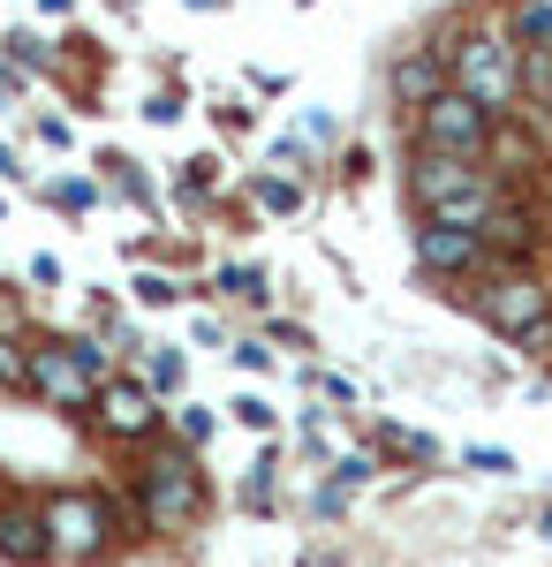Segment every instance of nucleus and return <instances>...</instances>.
<instances>
[{
    "label": "nucleus",
    "mask_w": 552,
    "mask_h": 567,
    "mask_svg": "<svg viewBox=\"0 0 552 567\" xmlns=\"http://www.w3.org/2000/svg\"><path fill=\"white\" fill-rule=\"evenodd\" d=\"M417 205H425L431 219H447V227H469V235H484V219L500 213V189H492V175H484L477 159L425 152V159H417Z\"/></svg>",
    "instance_id": "obj_1"
},
{
    "label": "nucleus",
    "mask_w": 552,
    "mask_h": 567,
    "mask_svg": "<svg viewBox=\"0 0 552 567\" xmlns=\"http://www.w3.org/2000/svg\"><path fill=\"white\" fill-rule=\"evenodd\" d=\"M447 69H454V91L477 99L492 122H500V106H514V91H522V61H514L508 31H469L462 45H447Z\"/></svg>",
    "instance_id": "obj_2"
},
{
    "label": "nucleus",
    "mask_w": 552,
    "mask_h": 567,
    "mask_svg": "<svg viewBox=\"0 0 552 567\" xmlns=\"http://www.w3.org/2000/svg\"><path fill=\"white\" fill-rule=\"evenodd\" d=\"M197 507H205V477H197V462L190 454H160L144 484H136V515L152 529H182L197 523Z\"/></svg>",
    "instance_id": "obj_3"
},
{
    "label": "nucleus",
    "mask_w": 552,
    "mask_h": 567,
    "mask_svg": "<svg viewBox=\"0 0 552 567\" xmlns=\"http://www.w3.org/2000/svg\"><path fill=\"white\" fill-rule=\"evenodd\" d=\"M417 130H425V152H454V159H477L484 144H492V114L462 99V91H439L425 114H417Z\"/></svg>",
    "instance_id": "obj_4"
},
{
    "label": "nucleus",
    "mask_w": 552,
    "mask_h": 567,
    "mask_svg": "<svg viewBox=\"0 0 552 567\" xmlns=\"http://www.w3.org/2000/svg\"><path fill=\"white\" fill-rule=\"evenodd\" d=\"M484 318L500 326V333H530L538 318H552V288L538 280V272H522V265H508V272H492L484 280Z\"/></svg>",
    "instance_id": "obj_5"
},
{
    "label": "nucleus",
    "mask_w": 552,
    "mask_h": 567,
    "mask_svg": "<svg viewBox=\"0 0 552 567\" xmlns=\"http://www.w3.org/2000/svg\"><path fill=\"white\" fill-rule=\"evenodd\" d=\"M45 537H53V560H91L106 545V507L91 492H61L45 499Z\"/></svg>",
    "instance_id": "obj_6"
},
{
    "label": "nucleus",
    "mask_w": 552,
    "mask_h": 567,
    "mask_svg": "<svg viewBox=\"0 0 552 567\" xmlns=\"http://www.w3.org/2000/svg\"><path fill=\"white\" fill-rule=\"evenodd\" d=\"M31 393H45L53 409H91L99 371L84 363V349H31Z\"/></svg>",
    "instance_id": "obj_7"
},
{
    "label": "nucleus",
    "mask_w": 552,
    "mask_h": 567,
    "mask_svg": "<svg viewBox=\"0 0 552 567\" xmlns=\"http://www.w3.org/2000/svg\"><path fill=\"white\" fill-rule=\"evenodd\" d=\"M91 416H99V432H106V439H152V432H160V409H152V393L129 386V379H99V401H91Z\"/></svg>",
    "instance_id": "obj_8"
},
{
    "label": "nucleus",
    "mask_w": 552,
    "mask_h": 567,
    "mask_svg": "<svg viewBox=\"0 0 552 567\" xmlns=\"http://www.w3.org/2000/svg\"><path fill=\"white\" fill-rule=\"evenodd\" d=\"M417 265H425V272H477V265H484V235L447 227V219H425V227H417Z\"/></svg>",
    "instance_id": "obj_9"
},
{
    "label": "nucleus",
    "mask_w": 552,
    "mask_h": 567,
    "mask_svg": "<svg viewBox=\"0 0 552 567\" xmlns=\"http://www.w3.org/2000/svg\"><path fill=\"white\" fill-rule=\"evenodd\" d=\"M0 560H16V567L53 560V537H45V507H0Z\"/></svg>",
    "instance_id": "obj_10"
},
{
    "label": "nucleus",
    "mask_w": 552,
    "mask_h": 567,
    "mask_svg": "<svg viewBox=\"0 0 552 567\" xmlns=\"http://www.w3.org/2000/svg\"><path fill=\"white\" fill-rule=\"evenodd\" d=\"M447 84V61H393V99H409V106H431Z\"/></svg>",
    "instance_id": "obj_11"
},
{
    "label": "nucleus",
    "mask_w": 552,
    "mask_h": 567,
    "mask_svg": "<svg viewBox=\"0 0 552 567\" xmlns=\"http://www.w3.org/2000/svg\"><path fill=\"white\" fill-rule=\"evenodd\" d=\"M492 250H500V258H522V250H530V219L514 213V205H500V213L484 219V258H492Z\"/></svg>",
    "instance_id": "obj_12"
},
{
    "label": "nucleus",
    "mask_w": 552,
    "mask_h": 567,
    "mask_svg": "<svg viewBox=\"0 0 552 567\" xmlns=\"http://www.w3.org/2000/svg\"><path fill=\"white\" fill-rule=\"evenodd\" d=\"M0 386H31V349L0 341Z\"/></svg>",
    "instance_id": "obj_13"
},
{
    "label": "nucleus",
    "mask_w": 552,
    "mask_h": 567,
    "mask_svg": "<svg viewBox=\"0 0 552 567\" xmlns=\"http://www.w3.org/2000/svg\"><path fill=\"white\" fill-rule=\"evenodd\" d=\"M469 470H484V477H508L514 462L500 454V446H469Z\"/></svg>",
    "instance_id": "obj_14"
},
{
    "label": "nucleus",
    "mask_w": 552,
    "mask_h": 567,
    "mask_svg": "<svg viewBox=\"0 0 552 567\" xmlns=\"http://www.w3.org/2000/svg\"><path fill=\"white\" fill-rule=\"evenodd\" d=\"M235 416H243V424H251V432H265V424H273V409H265V401H257V393H243V401H235Z\"/></svg>",
    "instance_id": "obj_15"
},
{
    "label": "nucleus",
    "mask_w": 552,
    "mask_h": 567,
    "mask_svg": "<svg viewBox=\"0 0 552 567\" xmlns=\"http://www.w3.org/2000/svg\"><path fill=\"white\" fill-rule=\"evenodd\" d=\"M152 386H182V355H152Z\"/></svg>",
    "instance_id": "obj_16"
},
{
    "label": "nucleus",
    "mask_w": 552,
    "mask_h": 567,
    "mask_svg": "<svg viewBox=\"0 0 552 567\" xmlns=\"http://www.w3.org/2000/svg\"><path fill=\"white\" fill-rule=\"evenodd\" d=\"M182 439H190V446H205V439H213V416H205V409H190V416H182Z\"/></svg>",
    "instance_id": "obj_17"
},
{
    "label": "nucleus",
    "mask_w": 552,
    "mask_h": 567,
    "mask_svg": "<svg viewBox=\"0 0 552 567\" xmlns=\"http://www.w3.org/2000/svg\"><path fill=\"white\" fill-rule=\"evenodd\" d=\"M522 349H530V355H552V318H538V326L522 333Z\"/></svg>",
    "instance_id": "obj_18"
},
{
    "label": "nucleus",
    "mask_w": 552,
    "mask_h": 567,
    "mask_svg": "<svg viewBox=\"0 0 552 567\" xmlns=\"http://www.w3.org/2000/svg\"><path fill=\"white\" fill-rule=\"evenodd\" d=\"M0 99H16V76H0Z\"/></svg>",
    "instance_id": "obj_19"
}]
</instances>
